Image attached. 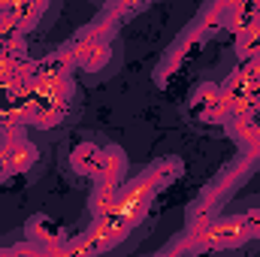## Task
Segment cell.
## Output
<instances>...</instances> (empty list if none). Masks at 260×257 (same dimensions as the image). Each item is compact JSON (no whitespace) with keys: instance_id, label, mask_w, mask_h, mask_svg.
<instances>
[{"instance_id":"cell-1","label":"cell","mask_w":260,"mask_h":257,"mask_svg":"<svg viewBox=\"0 0 260 257\" xmlns=\"http://www.w3.org/2000/svg\"><path fill=\"white\" fill-rule=\"evenodd\" d=\"M109 43H112L109 34H103L97 24H88L85 30H79V34L70 40L67 49H70L76 67L94 73V70L106 67V61H109V55H112V46H109Z\"/></svg>"},{"instance_id":"cell-2","label":"cell","mask_w":260,"mask_h":257,"mask_svg":"<svg viewBox=\"0 0 260 257\" xmlns=\"http://www.w3.org/2000/svg\"><path fill=\"white\" fill-rule=\"evenodd\" d=\"M191 112H194V118L206 121V124H227L230 115H227V106H224L221 85L203 82L194 94H191Z\"/></svg>"},{"instance_id":"cell-3","label":"cell","mask_w":260,"mask_h":257,"mask_svg":"<svg viewBox=\"0 0 260 257\" xmlns=\"http://www.w3.org/2000/svg\"><path fill=\"white\" fill-rule=\"evenodd\" d=\"M154 191H157V185L151 182L148 173H145V176H136L133 182H124V185H121V203H118V212L130 215V218L139 224V221L145 218L151 200H154Z\"/></svg>"},{"instance_id":"cell-4","label":"cell","mask_w":260,"mask_h":257,"mask_svg":"<svg viewBox=\"0 0 260 257\" xmlns=\"http://www.w3.org/2000/svg\"><path fill=\"white\" fill-rule=\"evenodd\" d=\"M0 157H3V164L9 167V173L15 176V173L30 170V167L37 164L40 151H37V145L21 133V136H6V139L0 142Z\"/></svg>"},{"instance_id":"cell-5","label":"cell","mask_w":260,"mask_h":257,"mask_svg":"<svg viewBox=\"0 0 260 257\" xmlns=\"http://www.w3.org/2000/svg\"><path fill=\"white\" fill-rule=\"evenodd\" d=\"M227 130L233 133V139H236L251 157H260V109L233 115V118L227 121Z\"/></svg>"},{"instance_id":"cell-6","label":"cell","mask_w":260,"mask_h":257,"mask_svg":"<svg viewBox=\"0 0 260 257\" xmlns=\"http://www.w3.org/2000/svg\"><path fill=\"white\" fill-rule=\"evenodd\" d=\"M27 236H30V242H34L40 251H46V254H61V251H64L61 227H58L55 221H49L46 215H37V218L27 221Z\"/></svg>"},{"instance_id":"cell-7","label":"cell","mask_w":260,"mask_h":257,"mask_svg":"<svg viewBox=\"0 0 260 257\" xmlns=\"http://www.w3.org/2000/svg\"><path fill=\"white\" fill-rule=\"evenodd\" d=\"M124 173H127V157L118 145H106L100 148V160H97V182L106 185H124Z\"/></svg>"},{"instance_id":"cell-8","label":"cell","mask_w":260,"mask_h":257,"mask_svg":"<svg viewBox=\"0 0 260 257\" xmlns=\"http://www.w3.org/2000/svg\"><path fill=\"white\" fill-rule=\"evenodd\" d=\"M257 88H260V64L254 58L251 61H242V64L224 79V85H221L224 94H254Z\"/></svg>"},{"instance_id":"cell-9","label":"cell","mask_w":260,"mask_h":257,"mask_svg":"<svg viewBox=\"0 0 260 257\" xmlns=\"http://www.w3.org/2000/svg\"><path fill=\"white\" fill-rule=\"evenodd\" d=\"M76 70V61L70 55V49L52 52L46 58H40L37 64H30V79H46V76H70Z\"/></svg>"},{"instance_id":"cell-10","label":"cell","mask_w":260,"mask_h":257,"mask_svg":"<svg viewBox=\"0 0 260 257\" xmlns=\"http://www.w3.org/2000/svg\"><path fill=\"white\" fill-rule=\"evenodd\" d=\"M118 203H121V185H106V182H97L94 191H91V212L94 218L100 215H112L118 212Z\"/></svg>"},{"instance_id":"cell-11","label":"cell","mask_w":260,"mask_h":257,"mask_svg":"<svg viewBox=\"0 0 260 257\" xmlns=\"http://www.w3.org/2000/svg\"><path fill=\"white\" fill-rule=\"evenodd\" d=\"M97 160H100V145H94V142H82V145H76L70 151V167L79 176L94 179L97 176Z\"/></svg>"},{"instance_id":"cell-12","label":"cell","mask_w":260,"mask_h":257,"mask_svg":"<svg viewBox=\"0 0 260 257\" xmlns=\"http://www.w3.org/2000/svg\"><path fill=\"white\" fill-rule=\"evenodd\" d=\"M49 9V0H15V6L9 9L18 21V27L27 34L30 27H37V21L43 18V12Z\"/></svg>"},{"instance_id":"cell-13","label":"cell","mask_w":260,"mask_h":257,"mask_svg":"<svg viewBox=\"0 0 260 257\" xmlns=\"http://www.w3.org/2000/svg\"><path fill=\"white\" fill-rule=\"evenodd\" d=\"M257 18H260V3H257V0H251V3H242V6H236V9H230V15H227V30L236 37L239 30L251 27Z\"/></svg>"},{"instance_id":"cell-14","label":"cell","mask_w":260,"mask_h":257,"mask_svg":"<svg viewBox=\"0 0 260 257\" xmlns=\"http://www.w3.org/2000/svg\"><path fill=\"white\" fill-rule=\"evenodd\" d=\"M257 52H260V18L251 27L236 34V58L239 61H251V58H257Z\"/></svg>"},{"instance_id":"cell-15","label":"cell","mask_w":260,"mask_h":257,"mask_svg":"<svg viewBox=\"0 0 260 257\" xmlns=\"http://www.w3.org/2000/svg\"><path fill=\"white\" fill-rule=\"evenodd\" d=\"M182 160L179 157H164V160H157L151 170H148V176H151V182L157 185V188H167V185H173L179 176H182Z\"/></svg>"},{"instance_id":"cell-16","label":"cell","mask_w":260,"mask_h":257,"mask_svg":"<svg viewBox=\"0 0 260 257\" xmlns=\"http://www.w3.org/2000/svg\"><path fill=\"white\" fill-rule=\"evenodd\" d=\"M227 15H230V9L221 3V0H212V6L203 12V18H200V34L203 37H212V34H218L221 27H227Z\"/></svg>"},{"instance_id":"cell-17","label":"cell","mask_w":260,"mask_h":257,"mask_svg":"<svg viewBox=\"0 0 260 257\" xmlns=\"http://www.w3.org/2000/svg\"><path fill=\"white\" fill-rule=\"evenodd\" d=\"M145 6H148V0H112L109 9H112L118 18H130V15H139Z\"/></svg>"},{"instance_id":"cell-18","label":"cell","mask_w":260,"mask_h":257,"mask_svg":"<svg viewBox=\"0 0 260 257\" xmlns=\"http://www.w3.org/2000/svg\"><path fill=\"white\" fill-rule=\"evenodd\" d=\"M242 218H245L248 236H251V239H257V236H260V209H251V212H245Z\"/></svg>"},{"instance_id":"cell-19","label":"cell","mask_w":260,"mask_h":257,"mask_svg":"<svg viewBox=\"0 0 260 257\" xmlns=\"http://www.w3.org/2000/svg\"><path fill=\"white\" fill-rule=\"evenodd\" d=\"M221 3H224L227 9H236V6H242V3H251V0H221ZM257 3H260V0H257Z\"/></svg>"},{"instance_id":"cell-20","label":"cell","mask_w":260,"mask_h":257,"mask_svg":"<svg viewBox=\"0 0 260 257\" xmlns=\"http://www.w3.org/2000/svg\"><path fill=\"white\" fill-rule=\"evenodd\" d=\"M9 176H12V173H9V167L3 164V157H0V182H3V179H9Z\"/></svg>"},{"instance_id":"cell-21","label":"cell","mask_w":260,"mask_h":257,"mask_svg":"<svg viewBox=\"0 0 260 257\" xmlns=\"http://www.w3.org/2000/svg\"><path fill=\"white\" fill-rule=\"evenodd\" d=\"M15 6V0H0V12H9Z\"/></svg>"},{"instance_id":"cell-22","label":"cell","mask_w":260,"mask_h":257,"mask_svg":"<svg viewBox=\"0 0 260 257\" xmlns=\"http://www.w3.org/2000/svg\"><path fill=\"white\" fill-rule=\"evenodd\" d=\"M254 106H257V109H260V88H257V91H254Z\"/></svg>"},{"instance_id":"cell-23","label":"cell","mask_w":260,"mask_h":257,"mask_svg":"<svg viewBox=\"0 0 260 257\" xmlns=\"http://www.w3.org/2000/svg\"><path fill=\"white\" fill-rule=\"evenodd\" d=\"M254 61H257V64H260V52H257V58H254Z\"/></svg>"}]
</instances>
